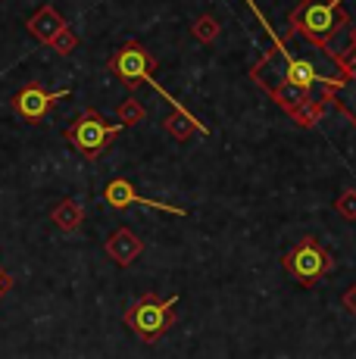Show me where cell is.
<instances>
[{
    "label": "cell",
    "instance_id": "277c9868",
    "mask_svg": "<svg viewBox=\"0 0 356 359\" xmlns=\"http://www.w3.org/2000/svg\"><path fill=\"white\" fill-rule=\"evenodd\" d=\"M175 306H178V297L160 300L156 294H144L125 309V325L132 328L144 344H156L169 328H172Z\"/></svg>",
    "mask_w": 356,
    "mask_h": 359
},
{
    "label": "cell",
    "instance_id": "5b68a950",
    "mask_svg": "<svg viewBox=\"0 0 356 359\" xmlns=\"http://www.w3.org/2000/svg\"><path fill=\"white\" fill-rule=\"evenodd\" d=\"M122 128H125L122 122L109 126L97 109L88 107L85 113L66 128V141H69V147L75 150V154L85 156V160H100V154H107L109 144L116 141V135H119Z\"/></svg>",
    "mask_w": 356,
    "mask_h": 359
},
{
    "label": "cell",
    "instance_id": "4fadbf2b",
    "mask_svg": "<svg viewBox=\"0 0 356 359\" xmlns=\"http://www.w3.org/2000/svg\"><path fill=\"white\" fill-rule=\"evenodd\" d=\"M334 100H338V107L344 109L347 116L356 122V79H347L344 85L338 88V94H334Z\"/></svg>",
    "mask_w": 356,
    "mask_h": 359
},
{
    "label": "cell",
    "instance_id": "ba28073f",
    "mask_svg": "<svg viewBox=\"0 0 356 359\" xmlns=\"http://www.w3.org/2000/svg\"><path fill=\"white\" fill-rule=\"evenodd\" d=\"M104 200L107 206H113V210H125V206H150V210H160V212H169V216H188V210H182V206H172V203H163V200H150L135 191V184L128 182V178H113V182L104 188Z\"/></svg>",
    "mask_w": 356,
    "mask_h": 359
},
{
    "label": "cell",
    "instance_id": "7a4b0ae2",
    "mask_svg": "<svg viewBox=\"0 0 356 359\" xmlns=\"http://www.w3.org/2000/svg\"><path fill=\"white\" fill-rule=\"evenodd\" d=\"M275 47H278V57H282L278 75H269V72H263V69L253 66L250 79L256 81V85H266V81H285V85L300 88V91H306V94L316 91V88H322V91H328V94H338V88L347 81V79H328V75H322L319 69L313 66V60H306V57L291 60L282 41H275Z\"/></svg>",
    "mask_w": 356,
    "mask_h": 359
},
{
    "label": "cell",
    "instance_id": "e0dca14e",
    "mask_svg": "<svg viewBox=\"0 0 356 359\" xmlns=\"http://www.w3.org/2000/svg\"><path fill=\"white\" fill-rule=\"evenodd\" d=\"M334 210H338L341 216L347 219V222H353V219H356V191H353V188L344 191V194L334 200Z\"/></svg>",
    "mask_w": 356,
    "mask_h": 359
},
{
    "label": "cell",
    "instance_id": "6da1fadb",
    "mask_svg": "<svg viewBox=\"0 0 356 359\" xmlns=\"http://www.w3.org/2000/svg\"><path fill=\"white\" fill-rule=\"evenodd\" d=\"M347 22H350V16H347V10H344V0H303V4L287 16V25H291L294 34H300L306 44L328 50L331 57H334L331 38L344 29Z\"/></svg>",
    "mask_w": 356,
    "mask_h": 359
},
{
    "label": "cell",
    "instance_id": "ffe728a7",
    "mask_svg": "<svg viewBox=\"0 0 356 359\" xmlns=\"http://www.w3.org/2000/svg\"><path fill=\"white\" fill-rule=\"evenodd\" d=\"M350 47H356V29H353V34H350Z\"/></svg>",
    "mask_w": 356,
    "mask_h": 359
},
{
    "label": "cell",
    "instance_id": "3957f363",
    "mask_svg": "<svg viewBox=\"0 0 356 359\" xmlns=\"http://www.w3.org/2000/svg\"><path fill=\"white\" fill-rule=\"evenodd\" d=\"M109 72L116 75V79L122 81V85L125 88H135V85H150L153 88L156 94H163V97H166L169 103H172L175 109H182V113H188V107H182V103H178L172 94L166 91V88L160 85V81L153 79V69H156V60L150 57L147 50H144V47L138 44V41H125V44L119 47V50L113 53V57H109Z\"/></svg>",
    "mask_w": 356,
    "mask_h": 359
},
{
    "label": "cell",
    "instance_id": "30bf717a",
    "mask_svg": "<svg viewBox=\"0 0 356 359\" xmlns=\"http://www.w3.org/2000/svg\"><path fill=\"white\" fill-rule=\"evenodd\" d=\"M25 29H29L32 38H38L41 44H50V41L57 38V32L66 29V19H63V13H60L57 6L44 4V6H38L29 19H25Z\"/></svg>",
    "mask_w": 356,
    "mask_h": 359
},
{
    "label": "cell",
    "instance_id": "9a60e30c",
    "mask_svg": "<svg viewBox=\"0 0 356 359\" xmlns=\"http://www.w3.org/2000/svg\"><path fill=\"white\" fill-rule=\"evenodd\" d=\"M78 44H81V38L69 29V25H66V29H60V32H57V38L50 41V47H53L57 53H63V57H66V53H72Z\"/></svg>",
    "mask_w": 356,
    "mask_h": 359
},
{
    "label": "cell",
    "instance_id": "5bb4252c",
    "mask_svg": "<svg viewBox=\"0 0 356 359\" xmlns=\"http://www.w3.org/2000/svg\"><path fill=\"white\" fill-rule=\"evenodd\" d=\"M116 116H119V122H122V126H135V122H141L144 119V116H147V113H144V107H141V100H135V97H128L125 103H119V107H116Z\"/></svg>",
    "mask_w": 356,
    "mask_h": 359
},
{
    "label": "cell",
    "instance_id": "ac0fdd59",
    "mask_svg": "<svg viewBox=\"0 0 356 359\" xmlns=\"http://www.w3.org/2000/svg\"><path fill=\"white\" fill-rule=\"evenodd\" d=\"M13 285H16V281H13V275L6 272L4 266H0V297H6V294H10V287H13Z\"/></svg>",
    "mask_w": 356,
    "mask_h": 359
},
{
    "label": "cell",
    "instance_id": "2e32d148",
    "mask_svg": "<svg viewBox=\"0 0 356 359\" xmlns=\"http://www.w3.org/2000/svg\"><path fill=\"white\" fill-rule=\"evenodd\" d=\"M216 34H219V22H216L213 16H200V19L194 22V38H200L203 44H210Z\"/></svg>",
    "mask_w": 356,
    "mask_h": 359
},
{
    "label": "cell",
    "instance_id": "8992f818",
    "mask_svg": "<svg viewBox=\"0 0 356 359\" xmlns=\"http://www.w3.org/2000/svg\"><path fill=\"white\" fill-rule=\"evenodd\" d=\"M282 266H285V272L297 281V285L310 287V285H316V281H322L328 272H331L334 259L316 238H303L300 244H294L291 250L285 253Z\"/></svg>",
    "mask_w": 356,
    "mask_h": 359
},
{
    "label": "cell",
    "instance_id": "52a82bcc",
    "mask_svg": "<svg viewBox=\"0 0 356 359\" xmlns=\"http://www.w3.org/2000/svg\"><path fill=\"white\" fill-rule=\"evenodd\" d=\"M63 97H69V88L47 91L41 81H29L25 88H19V91L13 94L10 107H13V113H16L19 119H25L29 126H41V122L47 119V113H50Z\"/></svg>",
    "mask_w": 356,
    "mask_h": 359
},
{
    "label": "cell",
    "instance_id": "9c48e42d",
    "mask_svg": "<svg viewBox=\"0 0 356 359\" xmlns=\"http://www.w3.org/2000/svg\"><path fill=\"white\" fill-rule=\"evenodd\" d=\"M104 250H107V257L113 259L116 266L125 269V266H132V262L141 257L144 244H141V238H138V234H135L132 229H116V231L107 238Z\"/></svg>",
    "mask_w": 356,
    "mask_h": 359
},
{
    "label": "cell",
    "instance_id": "8fae6325",
    "mask_svg": "<svg viewBox=\"0 0 356 359\" xmlns=\"http://www.w3.org/2000/svg\"><path fill=\"white\" fill-rule=\"evenodd\" d=\"M163 128L169 131V135L175 137V141H188L191 131H200V135H210V128L203 126L200 119H197L194 113H182V109H175L172 116H166V122H163Z\"/></svg>",
    "mask_w": 356,
    "mask_h": 359
},
{
    "label": "cell",
    "instance_id": "d6986e66",
    "mask_svg": "<svg viewBox=\"0 0 356 359\" xmlns=\"http://www.w3.org/2000/svg\"><path fill=\"white\" fill-rule=\"evenodd\" d=\"M344 306H347V309H350V313L356 316V285H350V291L344 294Z\"/></svg>",
    "mask_w": 356,
    "mask_h": 359
},
{
    "label": "cell",
    "instance_id": "7c38bea8",
    "mask_svg": "<svg viewBox=\"0 0 356 359\" xmlns=\"http://www.w3.org/2000/svg\"><path fill=\"white\" fill-rule=\"evenodd\" d=\"M50 222L60 231H78L81 222H85V210H81L78 200H60L50 212Z\"/></svg>",
    "mask_w": 356,
    "mask_h": 359
}]
</instances>
